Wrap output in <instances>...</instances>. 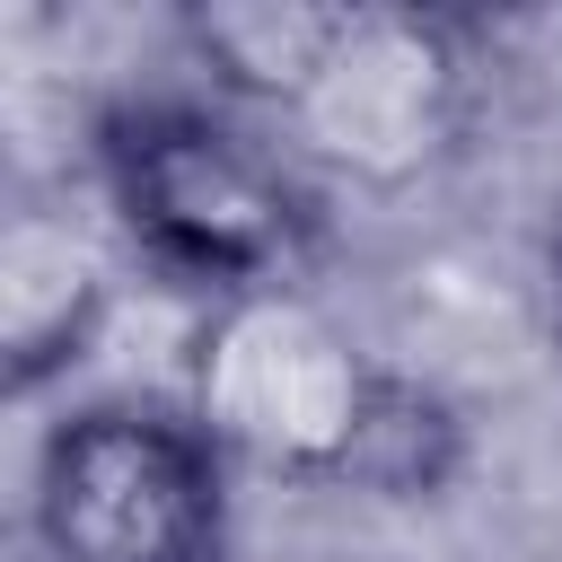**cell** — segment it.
<instances>
[{
  "instance_id": "obj_1",
  "label": "cell",
  "mask_w": 562,
  "mask_h": 562,
  "mask_svg": "<svg viewBox=\"0 0 562 562\" xmlns=\"http://www.w3.org/2000/svg\"><path fill=\"white\" fill-rule=\"evenodd\" d=\"M105 193L149 263L220 290H263L307 246V202L255 132L211 105H123L105 123Z\"/></svg>"
},
{
  "instance_id": "obj_2",
  "label": "cell",
  "mask_w": 562,
  "mask_h": 562,
  "mask_svg": "<svg viewBox=\"0 0 562 562\" xmlns=\"http://www.w3.org/2000/svg\"><path fill=\"white\" fill-rule=\"evenodd\" d=\"M35 518L61 562H220V448L149 404L70 413L44 439Z\"/></svg>"
}]
</instances>
